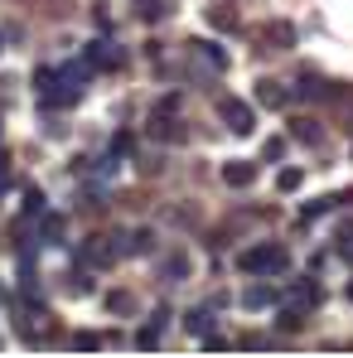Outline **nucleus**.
Wrapping results in <instances>:
<instances>
[{"label":"nucleus","instance_id":"1","mask_svg":"<svg viewBox=\"0 0 353 358\" xmlns=\"http://www.w3.org/2000/svg\"><path fill=\"white\" fill-rule=\"evenodd\" d=\"M286 266H291V257L281 247H252V252H242V271H286Z\"/></svg>","mask_w":353,"mask_h":358},{"label":"nucleus","instance_id":"2","mask_svg":"<svg viewBox=\"0 0 353 358\" xmlns=\"http://www.w3.org/2000/svg\"><path fill=\"white\" fill-rule=\"evenodd\" d=\"M223 121L233 126L237 136H247V131H252V107H247V102H223Z\"/></svg>","mask_w":353,"mask_h":358},{"label":"nucleus","instance_id":"3","mask_svg":"<svg viewBox=\"0 0 353 358\" xmlns=\"http://www.w3.org/2000/svg\"><path fill=\"white\" fill-rule=\"evenodd\" d=\"M223 179H228L233 189H247V184L257 179V165H247V160H233V165L223 170Z\"/></svg>","mask_w":353,"mask_h":358},{"label":"nucleus","instance_id":"4","mask_svg":"<svg viewBox=\"0 0 353 358\" xmlns=\"http://www.w3.org/2000/svg\"><path fill=\"white\" fill-rule=\"evenodd\" d=\"M257 102H261V107H286V92H281L276 83H257Z\"/></svg>","mask_w":353,"mask_h":358},{"label":"nucleus","instance_id":"5","mask_svg":"<svg viewBox=\"0 0 353 358\" xmlns=\"http://www.w3.org/2000/svg\"><path fill=\"white\" fill-rule=\"evenodd\" d=\"M87 59L97 63V68H107V63H121V54H112V44H92V54Z\"/></svg>","mask_w":353,"mask_h":358},{"label":"nucleus","instance_id":"6","mask_svg":"<svg viewBox=\"0 0 353 358\" xmlns=\"http://www.w3.org/2000/svg\"><path fill=\"white\" fill-rule=\"evenodd\" d=\"M194 54H203L213 68H223V49H218V44H208V39H203V44H194Z\"/></svg>","mask_w":353,"mask_h":358},{"label":"nucleus","instance_id":"7","mask_svg":"<svg viewBox=\"0 0 353 358\" xmlns=\"http://www.w3.org/2000/svg\"><path fill=\"white\" fill-rule=\"evenodd\" d=\"M295 141H319V131L310 121H295Z\"/></svg>","mask_w":353,"mask_h":358},{"label":"nucleus","instance_id":"8","mask_svg":"<svg viewBox=\"0 0 353 358\" xmlns=\"http://www.w3.org/2000/svg\"><path fill=\"white\" fill-rule=\"evenodd\" d=\"M266 34H271V39H276V44H291L295 34H291V24H271V29H266Z\"/></svg>","mask_w":353,"mask_h":358},{"label":"nucleus","instance_id":"9","mask_svg":"<svg viewBox=\"0 0 353 358\" xmlns=\"http://www.w3.org/2000/svg\"><path fill=\"white\" fill-rule=\"evenodd\" d=\"M24 208H29V213H39V208H44V194H39V189H29V194H24Z\"/></svg>","mask_w":353,"mask_h":358},{"label":"nucleus","instance_id":"10","mask_svg":"<svg viewBox=\"0 0 353 358\" xmlns=\"http://www.w3.org/2000/svg\"><path fill=\"white\" fill-rule=\"evenodd\" d=\"M266 300H271V291H266V286H257V291H247V305H266Z\"/></svg>","mask_w":353,"mask_h":358},{"label":"nucleus","instance_id":"11","mask_svg":"<svg viewBox=\"0 0 353 358\" xmlns=\"http://www.w3.org/2000/svg\"><path fill=\"white\" fill-rule=\"evenodd\" d=\"M300 179H305L300 170H286V175H281V189H300Z\"/></svg>","mask_w":353,"mask_h":358},{"label":"nucleus","instance_id":"12","mask_svg":"<svg viewBox=\"0 0 353 358\" xmlns=\"http://www.w3.org/2000/svg\"><path fill=\"white\" fill-rule=\"evenodd\" d=\"M141 15H145V20H155V15H160V0H141Z\"/></svg>","mask_w":353,"mask_h":358},{"label":"nucleus","instance_id":"13","mask_svg":"<svg viewBox=\"0 0 353 358\" xmlns=\"http://www.w3.org/2000/svg\"><path fill=\"white\" fill-rule=\"evenodd\" d=\"M339 252H344V262H353V238L349 233H344V247H339Z\"/></svg>","mask_w":353,"mask_h":358}]
</instances>
